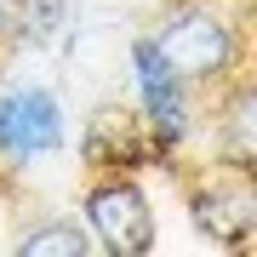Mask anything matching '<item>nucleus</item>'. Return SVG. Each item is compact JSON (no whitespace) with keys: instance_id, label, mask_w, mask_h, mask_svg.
Returning <instances> with one entry per match:
<instances>
[{"instance_id":"nucleus-7","label":"nucleus","mask_w":257,"mask_h":257,"mask_svg":"<svg viewBox=\"0 0 257 257\" xmlns=\"http://www.w3.org/2000/svg\"><path fill=\"white\" fill-rule=\"evenodd\" d=\"M12 251L18 257H86L92 251V234L74 217H46V223H29V229L12 240Z\"/></svg>"},{"instance_id":"nucleus-9","label":"nucleus","mask_w":257,"mask_h":257,"mask_svg":"<svg viewBox=\"0 0 257 257\" xmlns=\"http://www.w3.org/2000/svg\"><path fill=\"white\" fill-rule=\"evenodd\" d=\"M251 114H257L251 86H240L223 114V166H251Z\"/></svg>"},{"instance_id":"nucleus-8","label":"nucleus","mask_w":257,"mask_h":257,"mask_svg":"<svg viewBox=\"0 0 257 257\" xmlns=\"http://www.w3.org/2000/svg\"><path fill=\"white\" fill-rule=\"evenodd\" d=\"M63 23H69V0H23L12 12V29H23L29 46H52L63 35Z\"/></svg>"},{"instance_id":"nucleus-5","label":"nucleus","mask_w":257,"mask_h":257,"mask_svg":"<svg viewBox=\"0 0 257 257\" xmlns=\"http://www.w3.org/2000/svg\"><path fill=\"white\" fill-rule=\"evenodd\" d=\"M189 217L211 246H246L257 223V194H251V166H223V177H206L189 194Z\"/></svg>"},{"instance_id":"nucleus-4","label":"nucleus","mask_w":257,"mask_h":257,"mask_svg":"<svg viewBox=\"0 0 257 257\" xmlns=\"http://www.w3.org/2000/svg\"><path fill=\"white\" fill-rule=\"evenodd\" d=\"M63 103L46 86H6L0 92V166H29L63 149Z\"/></svg>"},{"instance_id":"nucleus-2","label":"nucleus","mask_w":257,"mask_h":257,"mask_svg":"<svg viewBox=\"0 0 257 257\" xmlns=\"http://www.w3.org/2000/svg\"><path fill=\"white\" fill-rule=\"evenodd\" d=\"M132 80H138V114H143V132H149V149L166 160L189 143V80L166 63V52L155 40H138L132 46Z\"/></svg>"},{"instance_id":"nucleus-1","label":"nucleus","mask_w":257,"mask_h":257,"mask_svg":"<svg viewBox=\"0 0 257 257\" xmlns=\"http://www.w3.org/2000/svg\"><path fill=\"white\" fill-rule=\"evenodd\" d=\"M80 223L97 251L109 257H149L155 251V206L132 172H97L80 200Z\"/></svg>"},{"instance_id":"nucleus-3","label":"nucleus","mask_w":257,"mask_h":257,"mask_svg":"<svg viewBox=\"0 0 257 257\" xmlns=\"http://www.w3.org/2000/svg\"><path fill=\"white\" fill-rule=\"evenodd\" d=\"M155 46L166 52V63L183 74L189 86L223 80V74L240 63V35L217 18V12H206V6H177L172 18H166V29L155 35Z\"/></svg>"},{"instance_id":"nucleus-6","label":"nucleus","mask_w":257,"mask_h":257,"mask_svg":"<svg viewBox=\"0 0 257 257\" xmlns=\"http://www.w3.org/2000/svg\"><path fill=\"white\" fill-rule=\"evenodd\" d=\"M155 155L149 149V132H143V114L126 109V103H103L86 126V160L97 172H138V166Z\"/></svg>"},{"instance_id":"nucleus-10","label":"nucleus","mask_w":257,"mask_h":257,"mask_svg":"<svg viewBox=\"0 0 257 257\" xmlns=\"http://www.w3.org/2000/svg\"><path fill=\"white\" fill-rule=\"evenodd\" d=\"M12 12H18V0H0V35L12 29Z\"/></svg>"}]
</instances>
